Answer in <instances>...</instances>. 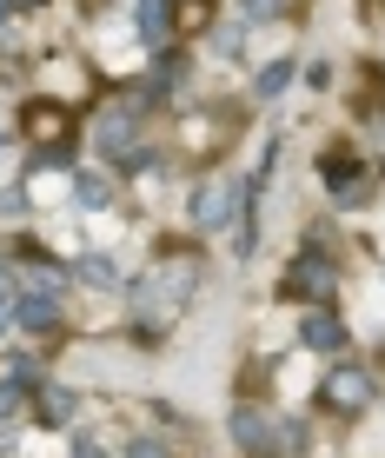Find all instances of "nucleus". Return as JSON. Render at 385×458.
Listing matches in <instances>:
<instances>
[{"mask_svg":"<svg viewBox=\"0 0 385 458\" xmlns=\"http://www.w3.org/2000/svg\"><path fill=\"white\" fill-rule=\"evenodd\" d=\"M192 286H200V266H192V259H167V266H153V273L133 286V319H140V333H167L173 312H180L186 299H192Z\"/></svg>","mask_w":385,"mask_h":458,"instance_id":"1","label":"nucleus"},{"mask_svg":"<svg viewBox=\"0 0 385 458\" xmlns=\"http://www.w3.org/2000/svg\"><path fill=\"white\" fill-rule=\"evenodd\" d=\"M246 193L252 186L239 180V173H213V180L200 186V193H192V226L200 233H239V252L252 246V226H246Z\"/></svg>","mask_w":385,"mask_h":458,"instance_id":"2","label":"nucleus"},{"mask_svg":"<svg viewBox=\"0 0 385 458\" xmlns=\"http://www.w3.org/2000/svg\"><path fill=\"white\" fill-rule=\"evenodd\" d=\"M233 438H239V452H252V458H279V452L299 445V425L272 419V412H260V405H239L233 412Z\"/></svg>","mask_w":385,"mask_h":458,"instance_id":"3","label":"nucleus"},{"mask_svg":"<svg viewBox=\"0 0 385 458\" xmlns=\"http://www.w3.org/2000/svg\"><path fill=\"white\" fill-rule=\"evenodd\" d=\"M372 399V372H359V366H339L326 378V405L332 412H359V405Z\"/></svg>","mask_w":385,"mask_h":458,"instance_id":"4","label":"nucleus"},{"mask_svg":"<svg viewBox=\"0 0 385 458\" xmlns=\"http://www.w3.org/2000/svg\"><path fill=\"white\" fill-rule=\"evenodd\" d=\"M332 293V266L319 252H299L293 259V279H286V299H326Z\"/></svg>","mask_w":385,"mask_h":458,"instance_id":"5","label":"nucleus"},{"mask_svg":"<svg viewBox=\"0 0 385 458\" xmlns=\"http://www.w3.org/2000/svg\"><path fill=\"white\" fill-rule=\"evenodd\" d=\"M93 140H100V153H107V160H120V153L140 140V120L126 114V106H114V114H100V133H93Z\"/></svg>","mask_w":385,"mask_h":458,"instance_id":"6","label":"nucleus"},{"mask_svg":"<svg viewBox=\"0 0 385 458\" xmlns=\"http://www.w3.org/2000/svg\"><path fill=\"white\" fill-rule=\"evenodd\" d=\"M54 319H60V299H47V293H13V326H27V333H47Z\"/></svg>","mask_w":385,"mask_h":458,"instance_id":"7","label":"nucleus"},{"mask_svg":"<svg viewBox=\"0 0 385 458\" xmlns=\"http://www.w3.org/2000/svg\"><path fill=\"white\" fill-rule=\"evenodd\" d=\"M326 186L339 199H365V173H359V160L352 153H326Z\"/></svg>","mask_w":385,"mask_h":458,"instance_id":"8","label":"nucleus"},{"mask_svg":"<svg viewBox=\"0 0 385 458\" xmlns=\"http://www.w3.org/2000/svg\"><path fill=\"white\" fill-rule=\"evenodd\" d=\"M27 133L47 147V160H54V147H60V133H67V120H60V106H27Z\"/></svg>","mask_w":385,"mask_h":458,"instance_id":"9","label":"nucleus"},{"mask_svg":"<svg viewBox=\"0 0 385 458\" xmlns=\"http://www.w3.org/2000/svg\"><path fill=\"white\" fill-rule=\"evenodd\" d=\"M306 345H312V352H339V345H346V326L332 319V312H312V319H306Z\"/></svg>","mask_w":385,"mask_h":458,"instance_id":"10","label":"nucleus"},{"mask_svg":"<svg viewBox=\"0 0 385 458\" xmlns=\"http://www.w3.org/2000/svg\"><path fill=\"white\" fill-rule=\"evenodd\" d=\"M167 7H173V0H140V13H133V27H140L153 47L167 40Z\"/></svg>","mask_w":385,"mask_h":458,"instance_id":"11","label":"nucleus"},{"mask_svg":"<svg viewBox=\"0 0 385 458\" xmlns=\"http://www.w3.org/2000/svg\"><path fill=\"white\" fill-rule=\"evenodd\" d=\"M80 279H87V286H100V293H114V286H120L114 259H100V252H87V259H80Z\"/></svg>","mask_w":385,"mask_h":458,"instance_id":"12","label":"nucleus"},{"mask_svg":"<svg viewBox=\"0 0 385 458\" xmlns=\"http://www.w3.org/2000/svg\"><path fill=\"white\" fill-rule=\"evenodd\" d=\"M40 412L54 419V425H67V419H73V392H67V386H47V392H40Z\"/></svg>","mask_w":385,"mask_h":458,"instance_id":"13","label":"nucleus"},{"mask_svg":"<svg viewBox=\"0 0 385 458\" xmlns=\"http://www.w3.org/2000/svg\"><path fill=\"white\" fill-rule=\"evenodd\" d=\"M80 199H87V207H107V180L100 173H80V186H73Z\"/></svg>","mask_w":385,"mask_h":458,"instance_id":"14","label":"nucleus"},{"mask_svg":"<svg viewBox=\"0 0 385 458\" xmlns=\"http://www.w3.org/2000/svg\"><path fill=\"white\" fill-rule=\"evenodd\" d=\"M286 81H293V60H279V67H266V73H260V93H279Z\"/></svg>","mask_w":385,"mask_h":458,"instance_id":"15","label":"nucleus"},{"mask_svg":"<svg viewBox=\"0 0 385 458\" xmlns=\"http://www.w3.org/2000/svg\"><path fill=\"white\" fill-rule=\"evenodd\" d=\"M279 7H286V0H246V13H252V21H272Z\"/></svg>","mask_w":385,"mask_h":458,"instance_id":"16","label":"nucleus"},{"mask_svg":"<svg viewBox=\"0 0 385 458\" xmlns=\"http://www.w3.org/2000/svg\"><path fill=\"white\" fill-rule=\"evenodd\" d=\"M7 7H13V0H0V13H7Z\"/></svg>","mask_w":385,"mask_h":458,"instance_id":"17","label":"nucleus"}]
</instances>
